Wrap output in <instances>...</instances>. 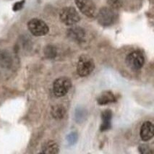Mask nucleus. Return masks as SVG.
Returning <instances> with one entry per match:
<instances>
[{"mask_svg": "<svg viewBox=\"0 0 154 154\" xmlns=\"http://www.w3.org/2000/svg\"><path fill=\"white\" fill-rule=\"evenodd\" d=\"M96 18L101 26L109 27L112 26L117 20V14L115 10L109 7H103L96 14Z\"/></svg>", "mask_w": 154, "mask_h": 154, "instance_id": "obj_1", "label": "nucleus"}, {"mask_svg": "<svg viewBox=\"0 0 154 154\" xmlns=\"http://www.w3.org/2000/svg\"><path fill=\"white\" fill-rule=\"evenodd\" d=\"M60 21L67 26H73L80 20L78 12L72 7L64 8L60 13Z\"/></svg>", "mask_w": 154, "mask_h": 154, "instance_id": "obj_2", "label": "nucleus"}, {"mask_svg": "<svg viewBox=\"0 0 154 154\" xmlns=\"http://www.w3.org/2000/svg\"><path fill=\"white\" fill-rule=\"evenodd\" d=\"M95 69V63L93 59L86 55L80 57L77 64V72L80 77L88 76Z\"/></svg>", "mask_w": 154, "mask_h": 154, "instance_id": "obj_3", "label": "nucleus"}, {"mask_svg": "<svg viewBox=\"0 0 154 154\" xmlns=\"http://www.w3.org/2000/svg\"><path fill=\"white\" fill-rule=\"evenodd\" d=\"M72 86V82L67 77H60L53 83V92L57 98L63 97L69 92Z\"/></svg>", "mask_w": 154, "mask_h": 154, "instance_id": "obj_4", "label": "nucleus"}, {"mask_svg": "<svg viewBox=\"0 0 154 154\" xmlns=\"http://www.w3.org/2000/svg\"><path fill=\"white\" fill-rule=\"evenodd\" d=\"M29 31L35 36H43L49 33V26L42 20L33 18L28 23Z\"/></svg>", "mask_w": 154, "mask_h": 154, "instance_id": "obj_5", "label": "nucleus"}, {"mask_svg": "<svg viewBox=\"0 0 154 154\" xmlns=\"http://www.w3.org/2000/svg\"><path fill=\"white\" fill-rule=\"evenodd\" d=\"M75 5L83 15L94 18L97 14V9L92 0H75Z\"/></svg>", "mask_w": 154, "mask_h": 154, "instance_id": "obj_6", "label": "nucleus"}, {"mask_svg": "<svg viewBox=\"0 0 154 154\" xmlns=\"http://www.w3.org/2000/svg\"><path fill=\"white\" fill-rule=\"evenodd\" d=\"M126 63L130 69L138 70L143 67L145 64L144 56L140 51H132L127 56Z\"/></svg>", "mask_w": 154, "mask_h": 154, "instance_id": "obj_7", "label": "nucleus"}, {"mask_svg": "<svg viewBox=\"0 0 154 154\" xmlns=\"http://www.w3.org/2000/svg\"><path fill=\"white\" fill-rule=\"evenodd\" d=\"M67 36L72 40L73 42L80 43L83 42L85 36V32L80 27L74 26L67 30Z\"/></svg>", "mask_w": 154, "mask_h": 154, "instance_id": "obj_8", "label": "nucleus"}, {"mask_svg": "<svg viewBox=\"0 0 154 154\" xmlns=\"http://www.w3.org/2000/svg\"><path fill=\"white\" fill-rule=\"evenodd\" d=\"M154 135V128L153 123L146 122L142 125L140 130V136L143 141H149L153 138Z\"/></svg>", "mask_w": 154, "mask_h": 154, "instance_id": "obj_9", "label": "nucleus"}, {"mask_svg": "<svg viewBox=\"0 0 154 154\" xmlns=\"http://www.w3.org/2000/svg\"><path fill=\"white\" fill-rule=\"evenodd\" d=\"M97 103L101 106H104L109 104L112 103H115L117 101V98L115 95L111 91H103L101 94L98 95L97 97Z\"/></svg>", "mask_w": 154, "mask_h": 154, "instance_id": "obj_10", "label": "nucleus"}, {"mask_svg": "<svg viewBox=\"0 0 154 154\" xmlns=\"http://www.w3.org/2000/svg\"><path fill=\"white\" fill-rule=\"evenodd\" d=\"M112 112L109 109L103 111L101 113L102 123L100 126V130L101 132L107 131L112 128Z\"/></svg>", "mask_w": 154, "mask_h": 154, "instance_id": "obj_11", "label": "nucleus"}, {"mask_svg": "<svg viewBox=\"0 0 154 154\" xmlns=\"http://www.w3.org/2000/svg\"><path fill=\"white\" fill-rule=\"evenodd\" d=\"M42 153L48 154H56L59 153L60 148L58 144L54 140H49L42 146Z\"/></svg>", "mask_w": 154, "mask_h": 154, "instance_id": "obj_12", "label": "nucleus"}, {"mask_svg": "<svg viewBox=\"0 0 154 154\" xmlns=\"http://www.w3.org/2000/svg\"><path fill=\"white\" fill-rule=\"evenodd\" d=\"M12 64V59L10 52L6 50L0 51V66L3 68H9Z\"/></svg>", "mask_w": 154, "mask_h": 154, "instance_id": "obj_13", "label": "nucleus"}, {"mask_svg": "<svg viewBox=\"0 0 154 154\" xmlns=\"http://www.w3.org/2000/svg\"><path fill=\"white\" fill-rule=\"evenodd\" d=\"M51 115L52 117L54 118L55 119H63L64 115H65V109L64 108V106H62V105H56L54 106L51 108Z\"/></svg>", "mask_w": 154, "mask_h": 154, "instance_id": "obj_14", "label": "nucleus"}, {"mask_svg": "<svg viewBox=\"0 0 154 154\" xmlns=\"http://www.w3.org/2000/svg\"><path fill=\"white\" fill-rule=\"evenodd\" d=\"M86 116L87 112L85 109H83L82 107H78L76 109L75 112V119L78 124L83 122L86 119Z\"/></svg>", "mask_w": 154, "mask_h": 154, "instance_id": "obj_15", "label": "nucleus"}, {"mask_svg": "<svg viewBox=\"0 0 154 154\" xmlns=\"http://www.w3.org/2000/svg\"><path fill=\"white\" fill-rule=\"evenodd\" d=\"M109 8L113 10H119L123 6V0H106Z\"/></svg>", "mask_w": 154, "mask_h": 154, "instance_id": "obj_16", "label": "nucleus"}, {"mask_svg": "<svg viewBox=\"0 0 154 154\" xmlns=\"http://www.w3.org/2000/svg\"><path fill=\"white\" fill-rule=\"evenodd\" d=\"M78 140V135L77 132H72L69 133L67 137V140L68 142V144L72 146V145L75 144Z\"/></svg>", "mask_w": 154, "mask_h": 154, "instance_id": "obj_17", "label": "nucleus"}, {"mask_svg": "<svg viewBox=\"0 0 154 154\" xmlns=\"http://www.w3.org/2000/svg\"><path fill=\"white\" fill-rule=\"evenodd\" d=\"M45 54L46 56L49 58H53L56 56L57 54V51L53 46H49L45 49Z\"/></svg>", "mask_w": 154, "mask_h": 154, "instance_id": "obj_18", "label": "nucleus"}, {"mask_svg": "<svg viewBox=\"0 0 154 154\" xmlns=\"http://www.w3.org/2000/svg\"><path fill=\"white\" fill-rule=\"evenodd\" d=\"M138 150L140 151V153H143V154H147V153H152L153 151L150 150V147L148 146V145L146 144H142L139 146Z\"/></svg>", "mask_w": 154, "mask_h": 154, "instance_id": "obj_19", "label": "nucleus"}, {"mask_svg": "<svg viewBox=\"0 0 154 154\" xmlns=\"http://www.w3.org/2000/svg\"><path fill=\"white\" fill-rule=\"evenodd\" d=\"M24 3H25V0H22V1H20V2H16L15 5H14L13 9L14 11H18V10H21V9L23 8V5H24Z\"/></svg>", "mask_w": 154, "mask_h": 154, "instance_id": "obj_20", "label": "nucleus"}]
</instances>
